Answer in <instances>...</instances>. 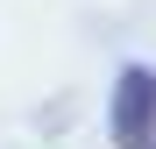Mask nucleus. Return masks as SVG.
<instances>
[{
	"instance_id": "obj_1",
	"label": "nucleus",
	"mask_w": 156,
	"mask_h": 149,
	"mask_svg": "<svg viewBox=\"0 0 156 149\" xmlns=\"http://www.w3.org/2000/svg\"><path fill=\"white\" fill-rule=\"evenodd\" d=\"M114 149H156V71L142 64L114 78Z\"/></svg>"
}]
</instances>
